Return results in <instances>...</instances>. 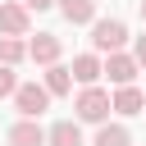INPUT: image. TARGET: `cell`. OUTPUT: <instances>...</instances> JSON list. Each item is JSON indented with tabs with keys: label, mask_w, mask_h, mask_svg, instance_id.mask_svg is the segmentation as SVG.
Returning a JSON list of instances; mask_svg holds the SVG:
<instances>
[{
	"label": "cell",
	"mask_w": 146,
	"mask_h": 146,
	"mask_svg": "<svg viewBox=\"0 0 146 146\" xmlns=\"http://www.w3.org/2000/svg\"><path fill=\"white\" fill-rule=\"evenodd\" d=\"M23 59H27V41L0 32V64H23Z\"/></svg>",
	"instance_id": "obj_14"
},
{
	"label": "cell",
	"mask_w": 146,
	"mask_h": 146,
	"mask_svg": "<svg viewBox=\"0 0 146 146\" xmlns=\"http://www.w3.org/2000/svg\"><path fill=\"white\" fill-rule=\"evenodd\" d=\"M128 46V23L123 18H96L91 23V50L96 55H114Z\"/></svg>",
	"instance_id": "obj_1"
},
{
	"label": "cell",
	"mask_w": 146,
	"mask_h": 146,
	"mask_svg": "<svg viewBox=\"0 0 146 146\" xmlns=\"http://www.w3.org/2000/svg\"><path fill=\"white\" fill-rule=\"evenodd\" d=\"M46 146H82V128L78 119H59L46 128Z\"/></svg>",
	"instance_id": "obj_9"
},
{
	"label": "cell",
	"mask_w": 146,
	"mask_h": 146,
	"mask_svg": "<svg viewBox=\"0 0 146 146\" xmlns=\"http://www.w3.org/2000/svg\"><path fill=\"white\" fill-rule=\"evenodd\" d=\"M137 68H141V64H137L132 55H123V50H114V55L105 59V78H110L114 87H128V82L137 78Z\"/></svg>",
	"instance_id": "obj_7"
},
{
	"label": "cell",
	"mask_w": 146,
	"mask_h": 146,
	"mask_svg": "<svg viewBox=\"0 0 146 146\" xmlns=\"http://www.w3.org/2000/svg\"><path fill=\"white\" fill-rule=\"evenodd\" d=\"M105 78V59L96 55V50H87V55H78L73 59V82H82V87H96Z\"/></svg>",
	"instance_id": "obj_6"
},
{
	"label": "cell",
	"mask_w": 146,
	"mask_h": 146,
	"mask_svg": "<svg viewBox=\"0 0 146 146\" xmlns=\"http://www.w3.org/2000/svg\"><path fill=\"white\" fill-rule=\"evenodd\" d=\"M46 91H50V96H68V91H73V68L50 64V68H46Z\"/></svg>",
	"instance_id": "obj_11"
},
{
	"label": "cell",
	"mask_w": 146,
	"mask_h": 146,
	"mask_svg": "<svg viewBox=\"0 0 146 146\" xmlns=\"http://www.w3.org/2000/svg\"><path fill=\"white\" fill-rule=\"evenodd\" d=\"M73 110H78V123H105V114L114 110V96L105 87H82L78 100H73Z\"/></svg>",
	"instance_id": "obj_2"
},
{
	"label": "cell",
	"mask_w": 146,
	"mask_h": 146,
	"mask_svg": "<svg viewBox=\"0 0 146 146\" xmlns=\"http://www.w3.org/2000/svg\"><path fill=\"white\" fill-rule=\"evenodd\" d=\"M68 23H96V0H59Z\"/></svg>",
	"instance_id": "obj_12"
},
{
	"label": "cell",
	"mask_w": 146,
	"mask_h": 146,
	"mask_svg": "<svg viewBox=\"0 0 146 146\" xmlns=\"http://www.w3.org/2000/svg\"><path fill=\"white\" fill-rule=\"evenodd\" d=\"M46 105H50V91H46V82H18V91H14V110H18L23 119H36Z\"/></svg>",
	"instance_id": "obj_3"
},
{
	"label": "cell",
	"mask_w": 146,
	"mask_h": 146,
	"mask_svg": "<svg viewBox=\"0 0 146 146\" xmlns=\"http://www.w3.org/2000/svg\"><path fill=\"white\" fill-rule=\"evenodd\" d=\"M5 141H9V146H46V128H41L36 119H18V123L5 132Z\"/></svg>",
	"instance_id": "obj_8"
},
{
	"label": "cell",
	"mask_w": 146,
	"mask_h": 146,
	"mask_svg": "<svg viewBox=\"0 0 146 146\" xmlns=\"http://www.w3.org/2000/svg\"><path fill=\"white\" fill-rule=\"evenodd\" d=\"M18 91V78H14V64H0V96H14Z\"/></svg>",
	"instance_id": "obj_15"
},
{
	"label": "cell",
	"mask_w": 146,
	"mask_h": 146,
	"mask_svg": "<svg viewBox=\"0 0 146 146\" xmlns=\"http://www.w3.org/2000/svg\"><path fill=\"white\" fill-rule=\"evenodd\" d=\"M23 5H27V9H36V14H41V9H50V5H55V0H23Z\"/></svg>",
	"instance_id": "obj_17"
},
{
	"label": "cell",
	"mask_w": 146,
	"mask_h": 146,
	"mask_svg": "<svg viewBox=\"0 0 146 146\" xmlns=\"http://www.w3.org/2000/svg\"><path fill=\"white\" fill-rule=\"evenodd\" d=\"M27 27H32V9H27L23 0H18V5L5 0V5H0V32H5V36H27Z\"/></svg>",
	"instance_id": "obj_4"
},
{
	"label": "cell",
	"mask_w": 146,
	"mask_h": 146,
	"mask_svg": "<svg viewBox=\"0 0 146 146\" xmlns=\"http://www.w3.org/2000/svg\"><path fill=\"white\" fill-rule=\"evenodd\" d=\"M132 59H137V64H141V68H146V32H141V36H137V41H132Z\"/></svg>",
	"instance_id": "obj_16"
},
{
	"label": "cell",
	"mask_w": 146,
	"mask_h": 146,
	"mask_svg": "<svg viewBox=\"0 0 146 146\" xmlns=\"http://www.w3.org/2000/svg\"><path fill=\"white\" fill-rule=\"evenodd\" d=\"M114 114H123V119H132V114H146V96L128 82V87H119L114 91Z\"/></svg>",
	"instance_id": "obj_10"
},
{
	"label": "cell",
	"mask_w": 146,
	"mask_h": 146,
	"mask_svg": "<svg viewBox=\"0 0 146 146\" xmlns=\"http://www.w3.org/2000/svg\"><path fill=\"white\" fill-rule=\"evenodd\" d=\"M59 55H64V41L55 36V32H36V41H27V59H36V64H59Z\"/></svg>",
	"instance_id": "obj_5"
},
{
	"label": "cell",
	"mask_w": 146,
	"mask_h": 146,
	"mask_svg": "<svg viewBox=\"0 0 146 146\" xmlns=\"http://www.w3.org/2000/svg\"><path fill=\"white\" fill-rule=\"evenodd\" d=\"M141 23H146V0H141Z\"/></svg>",
	"instance_id": "obj_18"
},
{
	"label": "cell",
	"mask_w": 146,
	"mask_h": 146,
	"mask_svg": "<svg viewBox=\"0 0 146 146\" xmlns=\"http://www.w3.org/2000/svg\"><path fill=\"white\" fill-rule=\"evenodd\" d=\"M91 146H132V132L123 123H100V132H96Z\"/></svg>",
	"instance_id": "obj_13"
}]
</instances>
